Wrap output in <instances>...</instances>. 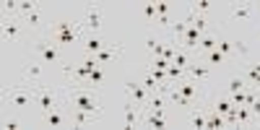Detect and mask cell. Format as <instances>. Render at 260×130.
<instances>
[{"mask_svg": "<svg viewBox=\"0 0 260 130\" xmlns=\"http://www.w3.org/2000/svg\"><path fill=\"white\" fill-rule=\"evenodd\" d=\"M62 102L71 104L73 110H86V112H96L99 117L104 115V107L99 99V91L86 81V83H68L62 89Z\"/></svg>", "mask_w": 260, "mask_h": 130, "instance_id": "1", "label": "cell"}, {"mask_svg": "<svg viewBox=\"0 0 260 130\" xmlns=\"http://www.w3.org/2000/svg\"><path fill=\"white\" fill-rule=\"evenodd\" d=\"M55 45L60 47V50H65V47H73V45H78L81 42V37H83V24H76V21H55V24H50L47 26V31H45Z\"/></svg>", "mask_w": 260, "mask_h": 130, "instance_id": "2", "label": "cell"}, {"mask_svg": "<svg viewBox=\"0 0 260 130\" xmlns=\"http://www.w3.org/2000/svg\"><path fill=\"white\" fill-rule=\"evenodd\" d=\"M6 102L13 107V110H18V112L29 110V107L37 102V86L34 83H26V81L21 83V86H11V89L6 91Z\"/></svg>", "mask_w": 260, "mask_h": 130, "instance_id": "3", "label": "cell"}, {"mask_svg": "<svg viewBox=\"0 0 260 130\" xmlns=\"http://www.w3.org/2000/svg\"><path fill=\"white\" fill-rule=\"evenodd\" d=\"M34 57H39L45 65L47 62H57L60 60V47L55 45L47 34H39L37 42H34Z\"/></svg>", "mask_w": 260, "mask_h": 130, "instance_id": "4", "label": "cell"}, {"mask_svg": "<svg viewBox=\"0 0 260 130\" xmlns=\"http://www.w3.org/2000/svg\"><path fill=\"white\" fill-rule=\"evenodd\" d=\"M60 104H65V102H62V94L57 96V94L50 89V86H45V83L37 86V107H39V110L45 112V115L52 112V110H57Z\"/></svg>", "mask_w": 260, "mask_h": 130, "instance_id": "5", "label": "cell"}, {"mask_svg": "<svg viewBox=\"0 0 260 130\" xmlns=\"http://www.w3.org/2000/svg\"><path fill=\"white\" fill-rule=\"evenodd\" d=\"M125 91H127L130 102H136V104H141L143 110H146V104H148V96H151V91L146 89V86H143L141 81H130V83L125 86Z\"/></svg>", "mask_w": 260, "mask_h": 130, "instance_id": "6", "label": "cell"}, {"mask_svg": "<svg viewBox=\"0 0 260 130\" xmlns=\"http://www.w3.org/2000/svg\"><path fill=\"white\" fill-rule=\"evenodd\" d=\"M42 62L39 57H31L26 65H24V81L26 83H34V86H39L42 83V76H45V68H42Z\"/></svg>", "mask_w": 260, "mask_h": 130, "instance_id": "7", "label": "cell"}, {"mask_svg": "<svg viewBox=\"0 0 260 130\" xmlns=\"http://www.w3.org/2000/svg\"><path fill=\"white\" fill-rule=\"evenodd\" d=\"M83 29L89 31V34H99L102 31V8L99 6H89V8H86Z\"/></svg>", "mask_w": 260, "mask_h": 130, "instance_id": "8", "label": "cell"}, {"mask_svg": "<svg viewBox=\"0 0 260 130\" xmlns=\"http://www.w3.org/2000/svg\"><path fill=\"white\" fill-rule=\"evenodd\" d=\"M24 21H21L18 16H13L11 21H6L3 24V37H6V42H18V39H24Z\"/></svg>", "mask_w": 260, "mask_h": 130, "instance_id": "9", "label": "cell"}, {"mask_svg": "<svg viewBox=\"0 0 260 130\" xmlns=\"http://www.w3.org/2000/svg\"><path fill=\"white\" fill-rule=\"evenodd\" d=\"M185 73H187V78H195V81H208L213 71H211V65H206L203 60L195 57L187 68H185Z\"/></svg>", "mask_w": 260, "mask_h": 130, "instance_id": "10", "label": "cell"}, {"mask_svg": "<svg viewBox=\"0 0 260 130\" xmlns=\"http://www.w3.org/2000/svg\"><path fill=\"white\" fill-rule=\"evenodd\" d=\"M96 57V62L99 65H107V62H112V60H117V57H122V45H117V42H115V45H107L99 55H94Z\"/></svg>", "mask_w": 260, "mask_h": 130, "instance_id": "11", "label": "cell"}, {"mask_svg": "<svg viewBox=\"0 0 260 130\" xmlns=\"http://www.w3.org/2000/svg\"><path fill=\"white\" fill-rule=\"evenodd\" d=\"M104 47H107V45L102 42L99 34H89V37L83 39V55H91V57H94V55H99Z\"/></svg>", "mask_w": 260, "mask_h": 130, "instance_id": "12", "label": "cell"}, {"mask_svg": "<svg viewBox=\"0 0 260 130\" xmlns=\"http://www.w3.org/2000/svg\"><path fill=\"white\" fill-rule=\"evenodd\" d=\"M141 110H143V107L136 104V102L125 104V127H136L141 122Z\"/></svg>", "mask_w": 260, "mask_h": 130, "instance_id": "13", "label": "cell"}, {"mask_svg": "<svg viewBox=\"0 0 260 130\" xmlns=\"http://www.w3.org/2000/svg\"><path fill=\"white\" fill-rule=\"evenodd\" d=\"M96 117H99L96 112L73 110V112H71V125H76V127H81V125H94V120H96Z\"/></svg>", "mask_w": 260, "mask_h": 130, "instance_id": "14", "label": "cell"}, {"mask_svg": "<svg viewBox=\"0 0 260 130\" xmlns=\"http://www.w3.org/2000/svg\"><path fill=\"white\" fill-rule=\"evenodd\" d=\"M198 60H203L206 65H229V57L221 52V50H211V52H203V55H198Z\"/></svg>", "mask_w": 260, "mask_h": 130, "instance_id": "15", "label": "cell"}, {"mask_svg": "<svg viewBox=\"0 0 260 130\" xmlns=\"http://www.w3.org/2000/svg\"><path fill=\"white\" fill-rule=\"evenodd\" d=\"M211 50H219V37H213V34H203L201 37V42H198V55H203V52H211Z\"/></svg>", "mask_w": 260, "mask_h": 130, "instance_id": "16", "label": "cell"}, {"mask_svg": "<svg viewBox=\"0 0 260 130\" xmlns=\"http://www.w3.org/2000/svg\"><path fill=\"white\" fill-rule=\"evenodd\" d=\"M89 83L94 86L96 91H102V86L107 83V73H104V65H99V68H94V71H91V76H89Z\"/></svg>", "mask_w": 260, "mask_h": 130, "instance_id": "17", "label": "cell"}, {"mask_svg": "<svg viewBox=\"0 0 260 130\" xmlns=\"http://www.w3.org/2000/svg\"><path fill=\"white\" fill-rule=\"evenodd\" d=\"M141 16L146 18V24H148V26H154V24H156V16H159L156 3H143V6H141Z\"/></svg>", "mask_w": 260, "mask_h": 130, "instance_id": "18", "label": "cell"}, {"mask_svg": "<svg viewBox=\"0 0 260 130\" xmlns=\"http://www.w3.org/2000/svg\"><path fill=\"white\" fill-rule=\"evenodd\" d=\"M211 110L213 112H221V115H226V112H232L234 110V102L232 99H226V96H219L213 104H211Z\"/></svg>", "mask_w": 260, "mask_h": 130, "instance_id": "19", "label": "cell"}, {"mask_svg": "<svg viewBox=\"0 0 260 130\" xmlns=\"http://www.w3.org/2000/svg\"><path fill=\"white\" fill-rule=\"evenodd\" d=\"M45 120H47V125H52V127H60V125H65V122H71V117H65L60 110L47 112V115H45Z\"/></svg>", "mask_w": 260, "mask_h": 130, "instance_id": "20", "label": "cell"}, {"mask_svg": "<svg viewBox=\"0 0 260 130\" xmlns=\"http://www.w3.org/2000/svg\"><path fill=\"white\" fill-rule=\"evenodd\" d=\"M247 86H250V83L245 81V76H234V78L229 81V86H226V91H229V96H232V94H237V91H245Z\"/></svg>", "mask_w": 260, "mask_h": 130, "instance_id": "21", "label": "cell"}, {"mask_svg": "<svg viewBox=\"0 0 260 130\" xmlns=\"http://www.w3.org/2000/svg\"><path fill=\"white\" fill-rule=\"evenodd\" d=\"M192 60H195V55H192V52H187V50H182V47H180V50H177V52H175V60H172V62H175V65H180V68H187V65H190V62H192Z\"/></svg>", "mask_w": 260, "mask_h": 130, "instance_id": "22", "label": "cell"}, {"mask_svg": "<svg viewBox=\"0 0 260 130\" xmlns=\"http://www.w3.org/2000/svg\"><path fill=\"white\" fill-rule=\"evenodd\" d=\"M143 125H148V127H167V120H164L161 112H148V117L143 120Z\"/></svg>", "mask_w": 260, "mask_h": 130, "instance_id": "23", "label": "cell"}, {"mask_svg": "<svg viewBox=\"0 0 260 130\" xmlns=\"http://www.w3.org/2000/svg\"><path fill=\"white\" fill-rule=\"evenodd\" d=\"M146 50L154 55V57H161L164 55V45L156 39V37H148V42H146Z\"/></svg>", "mask_w": 260, "mask_h": 130, "instance_id": "24", "label": "cell"}, {"mask_svg": "<svg viewBox=\"0 0 260 130\" xmlns=\"http://www.w3.org/2000/svg\"><path fill=\"white\" fill-rule=\"evenodd\" d=\"M232 16L234 18H250V16H255V6H232Z\"/></svg>", "mask_w": 260, "mask_h": 130, "instance_id": "25", "label": "cell"}, {"mask_svg": "<svg viewBox=\"0 0 260 130\" xmlns=\"http://www.w3.org/2000/svg\"><path fill=\"white\" fill-rule=\"evenodd\" d=\"M257 78H260V60H257V62H252L250 68L245 71V81H247V83H255Z\"/></svg>", "mask_w": 260, "mask_h": 130, "instance_id": "26", "label": "cell"}, {"mask_svg": "<svg viewBox=\"0 0 260 130\" xmlns=\"http://www.w3.org/2000/svg\"><path fill=\"white\" fill-rule=\"evenodd\" d=\"M141 83L146 86V89H148V91H159V86H161V83H159V81H156L154 76H151L148 71H146V76L141 78Z\"/></svg>", "mask_w": 260, "mask_h": 130, "instance_id": "27", "label": "cell"}, {"mask_svg": "<svg viewBox=\"0 0 260 130\" xmlns=\"http://www.w3.org/2000/svg\"><path fill=\"white\" fill-rule=\"evenodd\" d=\"M219 50H221L226 57H232V55H234V42H229V39L219 37Z\"/></svg>", "mask_w": 260, "mask_h": 130, "instance_id": "28", "label": "cell"}, {"mask_svg": "<svg viewBox=\"0 0 260 130\" xmlns=\"http://www.w3.org/2000/svg\"><path fill=\"white\" fill-rule=\"evenodd\" d=\"M172 65V60H167V57H154L151 60V68H159V71H167Z\"/></svg>", "mask_w": 260, "mask_h": 130, "instance_id": "29", "label": "cell"}, {"mask_svg": "<svg viewBox=\"0 0 260 130\" xmlns=\"http://www.w3.org/2000/svg\"><path fill=\"white\" fill-rule=\"evenodd\" d=\"M234 52L240 55V57H247V55H250V50H247V45H245L242 39H237V42H234Z\"/></svg>", "mask_w": 260, "mask_h": 130, "instance_id": "30", "label": "cell"}, {"mask_svg": "<svg viewBox=\"0 0 260 130\" xmlns=\"http://www.w3.org/2000/svg\"><path fill=\"white\" fill-rule=\"evenodd\" d=\"M232 102H234L237 107L247 104V89H245V91H237V94H232Z\"/></svg>", "mask_w": 260, "mask_h": 130, "instance_id": "31", "label": "cell"}, {"mask_svg": "<svg viewBox=\"0 0 260 130\" xmlns=\"http://www.w3.org/2000/svg\"><path fill=\"white\" fill-rule=\"evenodd\" d=\"M3 8H6V13H11V18H13V13H18V3H16V0H6Z\"/></svg>", "mask_w": 260, "mask_h": 130, "instance_id": "32", "label": "cell"}, {"mask_svg": "<svg viewBox=\"0 0 260 130\" xmlns=\"http://www.w3.org/2000/svg\"><path fill=\"white\" fill-rule=\"evenodd\" d=\"M16 127H18L16 120H6V130H16Z\"/></svg>", "mask_w": 260, "mask_h": 130, "instance_id": "33", "label": "cell"}, {"mask_svg": "<svg viewBox=\"0 0 260 130\" xmlns=\"http://www.w3.org/2000/svg\"><path fill=\"white\" fill-rule=\"evenodd\" d=\"M255 86H257V89H260V78H257V81H255Z\"/></svg>", "mask_w": 260, "mask_h": 130, "instance_id": "34", "label": "cell"}]
</instances>
